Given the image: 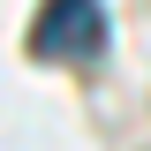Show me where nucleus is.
Segmentation results:
<instances>
[{
	"mask_svg": "<svg viewBox=\"0 0 151 151\" xmlns=\"http://www.w3.org/2000/svg\"><path fill=\"white\" fill-rule=\"evenodd\" d=\"M23 45L30 60H91L106 45V0H45Z\"/></svg>",
	"mask_w": 151,
	"mask_h": 151,
	"instance_id": "f257e3e1",
	"label": "nucleus"
}]
</instances>
